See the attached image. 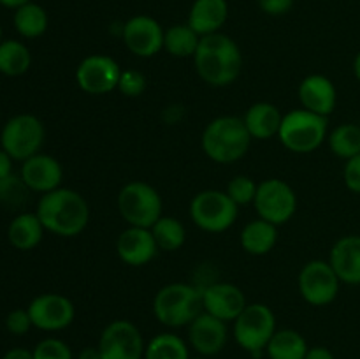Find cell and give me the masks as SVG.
Wrapping results in <instances>:
<instances>
[{
	"mask_svg": "<svg viewBox=\"0 0 360 359\" xmlns=\"http://www.w3.org/2000/svg\"><path fill=\"white\" fill-rule=\"evenodd\" d=\"M195 70L211 87H229L239 77L243 69V55L238 42L227 34H210L200 37L199 48L193 55Z\"/></svg>",
	"mask_w": 360,
	"mask_h": 359,
	"instance_id": "obj_1",
	"label": "cell"
},
{
	"mask_svg": "<svg viewBox=\"0 0 360 359\" xmlns=\"http://www.w3.org/2000/svg\"><path fill=\"white\" fill-rule=\"evenodd\" d=\"M46 231L62 238H74L86 229L90 208L86 199L72 189L51 190L42 194L35 210Z\"/></svg>",
	"mask_w": 360,
	"mask_h": 359,
	"instance_id": "obj_2",
	"label": "cell"
},
{
	"mask_svg": "<svg viewBox=\"0 0 360 359\" xmlns=\"http://www.w3.org/2000/svg\"><path fill=\"white\" fill-rule=\"evenodd\" d=\"M202 151L218 164H232L248 153L252 136L243 118L238 116H218L211 120L200 137Z\"/></svg>",
	"mask_w": 360,
	"mask_h": 359,
	"instance_id": "obj_3",
	"label": "cell"
},
{
	"mask_svg": "<svg viewBox=\"0 0 360 359\" xmlns=\"http://www.w3.org/2000/svg\"><path fill=\"white\" fill-rule=\"evenodd\" d=\"M202 310V296L190 284H167L155 294L153 313L167 327L188 326Z\"/></svg>",
	"mask_w": 360,
	"mask_h": 359,
	"instance_id": "obj_4",
	"label": "cell"
},
{
	"mask_svg": "<svg viewBox=\"0 0 360 359\" xmlns=\"http://www.w3.org/2000/svg\"><path fill=\"white\" fill-rule=\"evenodd\" d=\"M327 118L308 109H294L283 115L280 137L281 144L294 153H311L327 139Z\"/></svg>",
	"mask_w": 360,
	"mask_h": 359,
	"instance_id": "obj_5",
	"label": "cell"
},
{
	"mask_svg": "<svg viewBox=\"0 0 360 359\" xmlns=\"http://www.w3.org/2000/svg\"><path fill=\"white\" fill-rule=\"evenodd\" d=\"M162 197L153 185L146 182H129L118 194V211L132 227L151 229L162 217Z\"/></svg>",
	"mask_w": 360,
	"mask_h": 359,
	"instance_id": "obj_6",
	"label": "cell"
},
{
	"mask_svg": "<svg viewBox=\"0 0 360 359\" xmlns=\"http://www.w3.org/2000/svg\"><path fill=\"white\" fill-rule=\"evenodd\" d=\"M239 206L224 190H202L190 203V218L206 232H224L236 224Z\"/></svg>",
	"mask_w": 360,
	"mask_h": 359,
	"instance_id": "obj_7",
	"label": "cell"
},
{
	"mask_svg": "<svg viewBox=\"0 0 360 359\" xmlns=\"http://www.w3.org/2000/svg\"><path fill=\"white\" fill-rule=\"evenodd\" d=\"M276 333V317L264 303L246 305L241 315L234 320V338L239 347L250 354H260Z\"/></svg>",
	"mask_w": 360,
	"mask_h": 359,
	"instance_id": "obj_8",
	"label": "cell"
},
{
	"mask_svg": "<svg viewBox=\"0 0 360 359\" xmlns=\"http://www.w3.org/2000/svg\"><path fill=\"white\" fill-rule=\"evenodd\" d=\"M44 136L46 130L41 120L28 113H21L6 122L0 132V148L14 160L23 162L41 151Z\"/></svg>",
	"mask_w": 360,
	"mask_h": 359,
	"instance_id": "obj_9",
	"label": "cell"
},
{
	"mask_svg": "<svg viewBox=\"0 0 360 359\" xmlns=\"http://www.w3.org/2000/svg\"><path fill=\"white\" fill-rule=\"evenodd\" d=\"M259 218L274 225H283L297 211V196L287 182L280 178H269L259 183L255 201H253Z\"/></svg>",
	"mask_w": 360,
	"mask_h": 359,
	"instance_id": "obj_10",
	"label": "cell"
},
{
	"mask_svg": "<svg viewBox=\"0 0 360 359\" xmlns=\"http://www.w3.org/2000/svg\"><path fill=\"white\" fill-rule=\"evenodd\" d=\"M297 285L306 303L313 306H326L338 298L341 280L329 260L315 259L302 266Z\"/></svg>",
	"mask_w": 360,
	"mask_h": 359,
	"instance_id": "obj_11",
	"label": "cell"
},
{
	"mask_svg": "<svg viewBox=\"0 0 360 359\" xmlns=\"http://www.w3.org/2000/svg\"><path fill=\"white\" fill-rule=\"evenodd\" d=\"M102 359H144L143 334L130 320H112L104 327L98 340Z\"/></svg>",
	"mask_w": 360,
	"mask_h": 359,
	"instance_id": "obj_12",
	"label": "cell"
},
{
	"mask_svg": "<svg viewBox=\"0 0 360 359\" xmlns=\"http://www.w3.org/2000/svg\"><path fill=\"white\" fill-rule=\"evenodd\" d=\"M122 67L108 55H88L76 69V83L84 94L105 95L118 90Z\"/></svg>",
	"mask_w": 360,
	"mask_h": 359,
	"instance_id": "obj_13",
	"label": "cell"
},
{
	"mask_svg": "<svg viewBox=\"0 0 360 359\" xmlns=\"http://www.w3.org/2000/svg\"><path fill=\"white\" fill-rule=\"evenodd\" d=\"M165 30L155 18L137 14L129 18L122 28L123 44L139 58H151L164 49Z\"/></svg>",
	"mask_w": 360,
	"mask_h": 359,
	"instance_id": "obj_14",
	"label": "cell"
},
{
	"mask_svg": "<svg viewBox=\"0 0 360 359\" xmlns=\"http://www.w3.org/2000/svg\"><path fill=\"white\" fill-rule=\"evenodd\" d=\"M28 313L34 327L42 331H62L72 324L76 317L74 303L67 296L46 292L37 296L28 305Z\"/></svg>",
	"mask_w": 360,
	"mask_h": 359,
	"instance_id": "obj_15",
	"label": "cell"
},
{
	"mask_svg": "<svg viewBox=\"0 0 360 359\" xmlns=\"http://www.w3.org/2000/svg\"><path fill=\"white\" fill-rule=\"evenodd\" d=\"M202 296V310L224 322H231L241 315L246 308L245 292L229 282H217L200 291Z\"/></svg>",
	"mask_w": 360,
	"mask_h": 359,
	"instance_id": "obj_16",
	"label": "cell"
},
{
	"mask_svg": "<svg viewBox=\"0 0 360 359\" xmlns=\"http://www.w3.org/2000/svg\"><path fill=\"white\" fill-rule=\"evenodd\" d=\"M116 253L127 266L141 267L150 264L158 253L151 229L129 225L125 231L120 232L118 241H116Z\"/></svg>",
	"mask_w": 360,
	"mask_h": 359,
	"instance_id": "obj_17",
	"label": "cell"
},
{
	"mask_svg": "<svg viewBox=\"0 0 360 359\" xmlns=\"http://www.w3.org/2000/svg\"><path fill=\"white\" fill-rule=\"evenodd\" d=\"M20 176L27 183L30 192L48 194L51 190L60 189L63 180V169L55 157L39 151L34 157L23 160Z\"/></svg>",
	"mask_w": 360,
	"mask_h": 359,
	"instance_id": "obj_18",
	"label": "cell"
},
{
	"mask_svg": "<svg viewBox=\"0 0 360 359\" xmlns=\"http://www.w3.org/2000/svg\"><path fill=\"white\" fill-rule=\"evenodd\" d=\"M188 340L200 355L218 354L227 344V322L200 312L188 324Z\"/></svg>",
	"mask_w": 360,
	"mask_h": 359,
	"instance_id": "obj_19",
	"label": "cell"
},
{
	"mask_svg": "<svg viewBox=\"0 0 360 359\" xmlns=\"http://www.w3.org/2000/svg\"><path fill=\"white\" fill-rule=\"evenodd\" d=\"M299 101L304 109L327 118L336 109L338 90L323 74H309L299 84Z\"/></svg>",
	"mask_w": 360,
	"mask_h": 359,
	"instance_id": "obj_20",
	"label": "cell"
},
{
	"mask_svg": "<svg viewBox=\"0 0 360 359\" xmlns=\"http://www.w3.org/2000/svg\"><path fill=\"white\" fill-rule=\"evenodd\" d=\"M329 263L341 284L360 285V236L348 234L330 248Z\"/></svg>",
	"mask_w": 360,
	"mask_h": 359,
	"instance_id": "obj_21",
	"label": "cell"
},
{
	"mask_svg": "<svg viewBox=\"0 0 360 359\" xmlns=\"http://www.w3.org/2000/svg\"><path fill=\"white\" fill-rule=\"evenodd\" d=\"M229 18L227 0H193L186 23L200 35L217 34Z\"/></svg>",
	"mask_w": 360,
	"mask_h": 359,
	"instance_id": "obj_22",
	"label": "cell"
},
{
	"mask_svg": "<svg viewBox=\"0 0 360 359\" xmlns=\"http://www.w3.org/2000/svg\"><path fill=\"white\" fill-rule=\"evenodd\" d=\"M243 122H245L252 139L266 141L278 137L281 122H283V115L271 102H255L245 113Z\"/></svg>",
	"mask_w": 360,
	"mask_h": 359,
	"instance_id": "obj_23",
	"label": "cell"
},
{
	"mask_svg": "<svg viewBox=\"0 0 360 359\" xmlns=\"http://www.w3.org/2000/svg\"><path fill=\"white\" fill-rule=\"evenodd\" d=\"M44 231L46 229L37 213L25 211L11 220L9 227H7V239L16 250L27 252V250L35 248L42 241Z\"/></svg>",
	"mask_w": 360,
	"mask_h": 359,
	"instance_id": "obj_24",
	"label": "cell"
},
{
	"mask_svg": "<svg viewBox=\"0 0 360 359\" xmlns=\"http://www.w3.org/2000/svg\"><path fill=\"white\" fill-rule=\"evenodd\" d=\"M278 225L257 218L248 222L241 231V246L250 256H266L276 246Z\"/></svg>",
	"mask_w": 360,
	"mask_h": 359,
	"instance_id": "obj_25",
	"label": "cell"
},
{
	"mask_svg": "<svg viewBox=\"0 0 360 359\" xmlns=\"http://www.w3.org/2000/svg\"><path fill=\"white\" fill-rule=\"evenodd\" d=\"M13 23L21 37L37 39L41 35H44V32L48 30L49 18L44 7L39 6V4H35L32 0V2L14 9Z\"/></svg>",
	"mask_w": 360,
	"mask_h": 359,
	"instance_id": "obj_26",
	"label": "cell"
},
{
	"mask_svg": "<svg viewBox=\"0 0 360 359\" xmlns=\"http://www.w3.org/2000/svg\"><path fill=\"white\" fill-rule=\"evenodd\" d=\"M304 336L294 329H276L266 352L269 359H304L308 352Z\"/></svg>",
	"mask_w": 360,
	"mask_h": 359,
	"instance_id": "obj_27",
	"label": "cell"
},
{
	"mask_svg": "<svg viewBox=\"0 0 360 359\" xmlns=\"http://www.w3.org/2000/svg\"><path fill=\"white\" fill-rule=\"evenodd\" d=\"M200 35L188 23H176L164 34V49L176 58H188L195 55Z\"/></svg>",
	"mask_w": 360,
	"mask_h": 359,
	"instance_id": "obj_28",
	"label": "cell"
},
{
	"mask_svg": "<svg viewBox=\"0 0 360 359\" xmlns=\"http://www.w3.org/2000/svg\"><path fill=\"white\" fill-rule=\"evenodd\" d=\"M32 65L30 49L20 41L7 39L0 42V73L4 76L16 77L27 73Z\"/></svg>",
	"mask_w": 360,
	"mask_h": 359,
	"instance_id": "obj_29",
	"label": "cell"
},
{
	"mask_svg": "<svg viewBox=\"0 0 360 359\" xmlns=\"http://www.w3.org/2000/svg\"><path fill=\"white\" fill-rule=\"evenodd\" d=\"M151 234H153L158 250L176 252L185 245L186 229L176 217H164L162 215L151 227Z\"/></svg>",
	"mask_w": 360,
	"mask_h": 359,
	"instance_id": "obj_30",
	"label": "cell"
},
{
	"mask_svg": "<svg viewBox=\"0 0 360 359\" xmlns=\"http://www.w3.org/2000/svg\"><path fill=\"white\" fill-rule=\"evenodd\" d=\"M329 148L336 157L348 158L360 153V125L357 123H341L327 136Z\"/></svg>",
	"mask_w": 360,
	"mask_h": 359,
	"instance_id": "obj_31",
	"label": "cell"
},
{
	"mask_svg": "<svg viewBox=\"0 0 360 359\" xmlns=\"http://www.w3.org/2000/svg\"><path fill=\"white\" fill-rule=\"evenodd\" d=\"M144 359H190L185 341L172 333H160L150 340Z\"/></svg>",
	"mask_w": 360,
	"mask_h": 359,
	"instance_id": "obj_32",
	"label": "cell"
},
{
	"mask_svg": "<svg viewBox=\"0 0 360 359\" xmlns=\"http://www.w3.org/2000/svg\"><path fill=\"white\" fill-rule=\"evenodd\" d=\"M28 192H30V189L27 187V183L23 182L21 176H16L14 172L0 180V203L11 210L23 206L28 201Z\"/></svg>",
	"mask_w": 360,
	"mask_h": 359,
	"instance_id": "obj_33",
	"label": "cell"
},
{
	"mask_svg": "<svg viewBox=\"0 0 360 359\" xmlns=\"http://www.w3.org/2000/svg\"><path fill=\"white\" fill-rule=\"evenodd\" d=\"M257 189H259V183L253 182L250 176L239 175L234 176V178L229 182L227 185V196L234 201L238 206H245V204H250L255 201Z\"/></svg>",
	"mask_w": 360,
	"mask_h": 359,
	"instance_id": "obj_34",
	"label": "cell"
},
{
	"mask_svg": "<svg viewBox=\"0 0 360 359\" xmlns=\"http://www.w3.org/2000/svg\"><path fill=\"white\" fill-rule=\"evenodd\" d=\"M34 359H74V355L65 341L46 338L34 348Z\"/></svg>",
	"mask_w": 360,
	"mask_h": 359,
	"instance_id": "obj_35",
	"label": "cell"
},
{
	"mask_svg": "<svg viewBox=\"0 0 360 359\" xmlns=\"http://www.w3.org/2000/svg\"><path fill=\"white\" fill-rule=\"evenodd\" d=\"M118 90L122 92L125 97H139V95H143V92L146 90V77H144L143 73H139V70L136 69L122 70Z\"/></svg>",
	"mask_w": 360,
	"mask_h": 359,
	"instance_id": "obj_36",
	"label": "cell"
},
{
	"mask_svg": "<svg viewBox=\"0 0 360 359\" xmlns=\"http://www.w3.org/2000/svg\"><path fill=\"white\" fill-rule=\"evenodd\" d=\"M34 326L30 319V313L25 308H16L13 312H9V315L6 317V327L11 334H16V336H21V334H27L30 331V327Z\"/></svg>",
	"mask_w": 360,
	"mask_h": 359,
	"instance_id": "obj_37",
	"label": "cell"
},
{
	"mask_svg": "<svg viewBox=\"0 0 360 359\" xmlns=\"http://www.w3.org/2000/svg\"><path fill=\"white\" fill-rule=\"evenodd\" d=\"M343 180L348 190L360 194V153L347 160L343 169Z\"/></svg>",
	"mask_w": 360,
	"mask_h": 359,
	"instance_id": "obj_38",
	"label": "cell"
},
{
	"mask_svg": "<svg viewBox=\"0 0 360 359\" xmlns=\"http://www.w3.org/2000/svg\"><path fill=\"white\" fill-rule=\"evenodd\" d=\"M257 4L260 11L269 16H283L294 7V0H257Z\"/></svg>",
	"mask_w": 360,
	"mask_h": 359,
	"instance_id": "obj_39",
	"label": "cell"
},
{
	"mask_svg": "<svg viewBox=\"0 0 360 359\" xmlns=\"http://www.w3.org/2000/svg\"><path fill=\"white\" fill-rule=\"evenodd\" d=\"M13 160L14 158L7 153L6 150L0 148V180L6 178V176L13 175Z\"/></svg>",
	"mask_w": 360,
	"mask_h": 359,
	"instance_id": "obj_40",
	"label": "cell"
},
{
	"mask_svg": "<svg viewBox=\"0 0 360 359\" xmlns=\"http://www.w3.org/2000/svg\"><path fill=\"white\" fill-rule=\"evenodd\" d=\"M304 359H336L334 358L333 351L327 347H311L308 348V352H306Z\"/></svg>",
	"mask_w": 360,
	"mask_h": 359,
	"instance_id": "obj_41",
	"label": "cell"
},
{
	"mask_svg": "<svg viewBox=\"0 0 360 359\" xmlns=\"http://www.w3.org/2000/svg\"><path fill=\"white\" fill-rule=\"evenodd\" d=\"M2 359H34V352L27 351L23 347H16V348H11L9 352H6Z\"/></svg>",
	"mask_w": 360,
	"mask_h": 359,
	"instance_id": "obj_42",
	"label": "cell"
},
{
	"mask_svg": "<svg viewBox=\"0 0 360 359\" xmlns=\"http://www.w3.org/2000/svg\"><path fill=\"white\" fill-rule=\"evenodd\" d=\"M77 359H102L98 347H86L79 352Z\"/></svg>",
	"mask_w": 360,
	"mask_h": 359,
	"instance_id": "obj_43",
	"label": "cell"
},
{
	"mask_svg": "<svg viewBox=\"0 0 360 359\" xmlns=\"http://www.w3.org/2000/svg\"><path fill=\"white\" fill-rule=\"evenodd\" d=\"M32 2V0H0L4 7H9V9H18V7L25 6V4Z\"/></svg>",
	"mask_w": 360,
	"mask_h": 359,
	"instance_id": "obj_44",
	"label": "cell"
},
{
	"mask_svg": "<svg viewBox=\"0 0 360 359\" xmlns=\"http://www.w3.org/2000/svg\"><path fill=\"white\" fill-rule=\"evenodd\" d=\"M354 74L360 83V51L357 53V56H355V60H354Z\"/></svg>",
	"mask_w": 360,
	"mask_h": 359,
	"instance_id": "obj_45",
	"label": "cell"
},
{
	"mask_svg": "<svg viewBox=\"0 0 360 359\" xmlns=\"http://www.w3.org/2000/svg\"><path fill=\"white\" fill-rule=\"evenodd\" d=\"M0 42H2V25H0Z\"/></svg>",
	"mask_w": 360,
	"mask_h": 359,
	"instance_id": "obj_46",
	"label": "cell"
},
{
	"mask_svg": "<svg viewBox=\"0 0 360 359\" xmlns=\"http://www.w3.org/2000/svg\"><path fill=\"white\" fill-rule=\"evenodd\" d=\"M193 359H204V358H193Z\"/></svg>",
	"mask_w": 360,
	"mask_h": 359,
	"instance_id": "obj_47",
	"label": "cell"
}]
</instances>
